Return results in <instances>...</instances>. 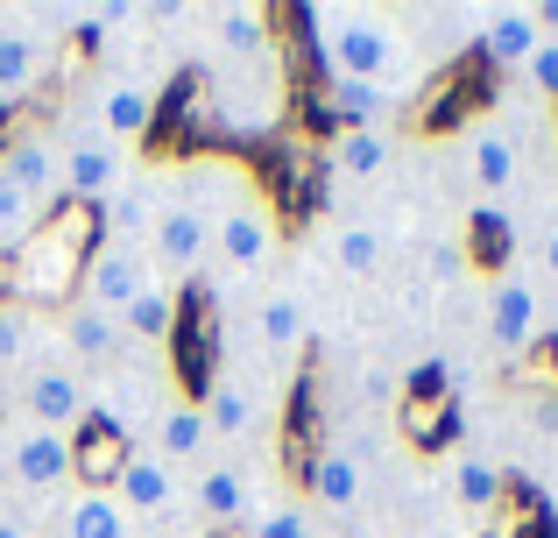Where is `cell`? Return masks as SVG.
Here are the masks:
<instances>
[{"instance_id": "obj_1", "label": "cell", "mask_w": 558, "mask_h": 538, "mask_svg": "<svg viewBox=\"0 0 558 538\" xmlns=\"http://www.w3.org/2000/svg\"><path fill=\"white\" fill-rule=\"evenodd\" d=\"M312 22V50L318 64L332 71V85H389V93L410 99V28L396 8H347V0H332V8H312L304 14Z\"/></svg>"}, {"instance_id": "obj_2", "label": "cell", "mask_w": 558, "mask_h": 538, "mask_svg": "<svg viewBox=\"0 0 558 538\" xmlns=\"http://www.w3.org/2000/svg\"><path fill=\"white\" fill-rule=\"evenodd\" d=\"M0 475H8L14 503H64L78 489V440L28 418H0Z\"/></svg>"}, {"instance_id": "obj_3", "label": "cell", "mask_w": 558, "mask_h": 538, "mask_svg": "<svg viewBox=\"0 0 558 538\" xmlns=\"http://www.w3.org/2000/svg\"><path fill=\"white\" fill-rule=\"evenodd\" d=\"M276 255H283L276 199L262 192V178H247L213 220V263H219V276H233V284H262V276L276 270Z\"/></svg>"}, {"instance_id": "obj_4", "label": "cell", "mask_w": 558, "mask_h": 538, "mask_svg": "<svg viewBox=\"0 0 558 538\" xmlns=\"http://www.w3.org/2000/svg\"><path fill=\"white\" fill-rule=\"evenodd\" d=\"M57 128V156H64V199H85V206H107L113 184L128 178V150L93 121L85 107H71Z\"/></svg>"}, {"instance_id": "obj_5", "label": "cell", "mask_w": 558, "mask_h": 538, "mask_svg": "<svg viewBox=\"0 0 558 538\" xmlns=\"http://www.w3.org/2000/svg\"><path fill=\"white\" fill-rule=\"evenodd\" d=\"M107 489L128 503V517H135L142 531H170V525H184V517H191V475L170 468V461L149 454V446H128Z\"/></svg>"}, {"instance_id": "obj_6", "label": "cell", "mask_w": 558, "mask_h": 538, "mask_svg": "<svg viewBox=\"0 0 558 538\" xmlns=\"http://www.w3.org/2000/svg\"><path fill=\"white\" fill-rule=\"evenodd\" d=\"M8 418H28V426H50V432H78L93 418V383H85L71 361L43 355L14 375L8 390Z\"/></svg>"}, {"instance_id": "obj_7", "label": "cell", "mask_w": 558, "mask_h": 538, "mask_svg": "<svg viewBox=\"0 0 558 538\" xmlns=\"http://www.w3.org/2000/svg\"><path fill=\"white\" fill-rule=\"evenodd\" d=\"M481 319H488V347L502 361H523L537 340H545V290H537L531 263H509L488 276V298H481Z\"/></svg>"}, {"instance_id": "obj_8", "label": "cell", "mask_w": 558, "mask_h": 538, "mask_svg": "<svg viewBox=\"0 0 558 538\" xmlns=\"http://www.w3.org/2000/svg\"><path fill=\"white\" fill-rule=\"evenodd\" d=\"M269 489H283L276 468L262 475V468H247L241 454H213L198 475H191V525L198 531H233V525H247V511H255Z\"/></svg>"}, {"instance_id": "obj_9", "label": "cell", "mask_w": 558, "mask_h": 538, "mask_svg": "<svg viewBox=\"0 0 558 538\" xmlns=\"http://www.w3.org/2000/svg\"><path fill=\"white\" fill-rule=\"evenodd\" d=\"M205 426H213V446L219 454H241V446H255L262 432H269V397H262V375L247 369V361H219L213 369V390L198 397Z\"/></svg>"}, {"instance_id": "obj_10", "label": "cell", "mask_w": 558, "mask_h": 538, "mask_svg": "<svg viewBox=\"0 0 558 538\" xmlns=\"http://www.w3.org/2000/svg\"><path fill=\"white\" fill-rule=\"evenodd\" d=\"M142 255L178 290L213 270V235H205V220L191 213V199L178 192V164H170V192H163V206H156V227H149V241H142Z\"/></svg>"}, {"instance_id": "obj_11", "label": "cell", "mask_w": 558, "mask_h": 538, "mask_svg": "<svg viewBox=\"0 0 558 538\" xmlns=\"http://www.w3.org/2000/svg\"><path fill=\"white\" fill-rule=\"evenodd\" d=\"M191 28H198V50L213 57V71H241V64H262V57H276L269 8H255V0L191 8Z\"/></svg>"}, {"instance_id": "obj_12", "label": "cell", "mask_w": 558, "mask_h": 538, "mask_svg": "<svg viewBox=\"0 0 558 538\" xmlns=\"http://www.w3.org/2000/svg\"><path fill=\"white\" fill-rule=\"evenodd\" d=\"M304 340H312V304H304L290 284H269L255 304H247V347H255L247 369H255V375L290 369V361L304 355ZM233 361H241V355H233Z\"/></svg>"}, {"instance_id": "obj_13", "label": "cell", "mask_w": 558, "mask_h": 538, "mask_svg": "<svg viewBox=\"0 0 558 538\" xmlns=\"http://www.w3.org/2000/svg\"><path fill=\"white\" fill-rule=\"evenodd\" d=\"M368 497H375V461L361 454V440H347V432L318 440V454H312V489H304V503H312V511L332 525V517H354Z\"/></svg>"}, {"instance_id": "obj_14", "label": "cell", "mask_w": 558, "mask_h": 538, "mask_svg": "<svg viewBox=\"0 0 558 538\" xmlns=\"http://www.w3.org/2000/svg\"><path fill=\"white\" fill-rule=\"evenodd\" d=\"M50 333H57V361H71L85 383H93V375H107V369H121V361H135V355H149V347H135L121 333V319L85 312V304H64Z\"/></svg>"}, {"instance_id": "obj_15", "label": "cell", "mask_w": 558, "mask_h": 538, "mask_svg": "<svg viewBox=\"0 0 558 538\" xmlns=\"http://www.w3.org/2000/svg\"><path fill=\"white\" fill-rule=\"evenodd\" d=\"M460 170L466 184H474L481 199H509L523 178V142L509 121H495V113H481L474 128H460Z\"/></svg>"}, {"instance_id": "obj_16", "label": "cell", "mask_w": 558, "mask_h": 538, "mask_svg": "<svg viewBox=\"0 0 558 538\" xmlns=\"http://www.w3.org/2000/svg\"><path fill=\"white\" fill-rule=\"evenodd\" d=\"M78 107L93 113V121L128 150V142H142V135L156 128V79H135V71H107V79L85 85Z\"/></svg>"}, {"instance_id": "obj_17", "label": "cell", "mask_w": 558, "mask_h": 538, "mask_svg": "<svg viewBox=\"0 0 558 538\" xmlns=\"http://www.w3.org/2000/svg\"><path fill=\"white\" fill-rule=\"evenodd\" d=\"M142 284H149V255H142V249H121V241H99V249L85 255V270H78V290H71V304L121 319L128 298H135Z\"/></svg>"}, {"instance_id": "obj_18", "label": "cell", "mask_w": 558, "mask_h": 538, "mask_svg": "<svg viewBox=\"0 0 558 538\" xmlns=\"http://www.w3.org/2000/svg\"><path fill=\"white\" fill-rule=\"evenodd\" d=\"M0 170L36 199L43 213L64 199V156H57V128L50 121H22L8 142H0Z\"/></svg>"}, {"instance_id": "obj_19", "label": "cell", "mask_w": 558, "mask_h": 538, "mask_svg": "<svg viewBox=\"0 0 558 538\" xmlns=\"http://www.w3.org/2000/svg\"><path fill=\"white\" fill-rule=\"evenodd\" d=\"M57 64V36L22 22V8H0V107H22Z\"/></svg>"}, {"instance_id": "obj_20", "label": "cell", "mask_w": 558, "mask_h": 538, "mask_svg": "<svg viewBox=\"0 0 558 538\" xmlns=\"http://www.w3.org/2000/svg\"><path fill=\"white\" fill-rule=\"evenodd\" d=\"M142 446H149V454H163L170 468H184V475H198L205 461L219 454V446H213V426H205V411H198V397H191V390H170L163 411L149 418V432H142Z\"/></svg>"}, {"instance_id": "obj_21", "label": "cell", "mask_w": 558, "mask_h": 538, "mask_svg": "<svg viewBox=\"0 0 558 538\" xmlns=\"http://www.w3.org/2000/svg\"><path fill=\"white\" fill-rule=\"evenodd\" d=\"M163 192H170V164H128V178L113 184V199H107V241L142 249V241H149V227H156Z\"/></svg>"}, {"instance_id": "obj_22", "label": "cell", "mask_w": 558, "mask_h": 538, "mask_svg": "<svg viewBox=\"0 0 558 538\" xmlns=\"http://www.w3.org/2000/svg\"><path fill=\"white\" fill-rule=\"evenodd\" d=\"M481 57H488L495 71H517L523 79V64L537 57V43H545V22H537V8L531 0H495V8H481Z\"/></svg>"}, {"instance_id": "obj_23", "label": "cell", "mask_w": 558, "mask_h": 538, "mask_svg": "<svg viewBox=\"0 0 558 538\" xmlns=\"http://www.w3.org/2000/svg\"><path fill=\"white\" fill-rule=\"evenodd\" d=\"M78 270H85L78 227H57V235H43V241L22 249V276H14V290H22V304H36V298H50L64 276H71V290H78Z\"/></svg>"}, {"instance_id": "obj_24", "label": "cell", "mask_w": 558, "mask_h": 538, "mask_svg": "<svg viewBox=\"0 0 558 538\" xmlns=\"http://www.w3.org/2000/svg\"><path fill=\"white\" fill-rule=\"evenodd\" d=\"M57 538H142V525L128 517V503L113 489H71L57 503Z\"/></svg>"}, {"instance_id": "obj_25", "label": "cell", "mask_w": 558, "mask_h": 538, "mask_svg": "<svg viewBox=\"0 0 558 538\" xmlns=\"http://www.w3.org/2000/svg\"><path fill=\"white\" fill-rule=\"evenodd\" d=\"M178 312H184V290L149 270V284H142L135 298H128V312H121V333L156 355V347H170V333H178Z\"/></svg>"}, {"instance_id": "obj_26", "label": "cell", "mask_w": 558, "mask_h": 538, "mask_svg": "<svg viewBox=\"0 0 558 538\" xmlns=\"http://www.w3.org/2000/svg\"><path fill=\"white\" fill-rule=\"evenodd\" d=\"M326 263L347 276V284H375L381 270H389V235H381L375 220H332L326 235Z\"/></svg>"}, {"instance_id": "obj_27", "label": "cell", "mask_w": 558, "mask_h": 538, "mask_svg": "<svg viewBox=\"0 0 558 538\" xmlns=\"http://www.w3.org/2000/svg\"><path fill=\"white\" fill-rule=\"evenodd\" d=\"M326 164H332L340 184H381L389 164H396V128H340Z\"/></svg>"}, {"instance_id": "obj_28", "label": "cell", "mask_w": 558, "mask_h": 538, "mask_svg": "<svg viewBox=\"0 0 558 538\" xmlns=\"http://www.w3.org/2000/svg\"><path fill=\"white\" fill-rule=\"evenodd\" d=\"M247 538H332L326 517L304 503V489H269V497L247 511Z\"/></svg>"}, {"instance_id": "obj_29", "label": "cell", "mask_w": 558, "mask_h": 538, "mask_svg": "<svg viewBox=\"0 0 558 538\" xmlns=\"http://www.w3.org/2000/svg\"><path fill=\"white\" fill-rule=\"evenodd\" d=\"M403 28H424V36H410V43H424V50L446 64V57H460L466 43L481 36V8H403Z\"/></svg>"}, {"instance_id": "obj_30", "label": "cell", "mask_w": 558, "mask_h": 538, "mask_svg": "<svg viewBox=\"0 0 558 538\" xmlns=\"http://www.w3.org/2000/svg\"><path fill=\"white\" fill-rule=\"evenodd\" d=\"M28 361H43V304L0 298V375H22Z\"/></svg>"}, {"instance_id": "obj_31", "label": "cell", "mask_w": 558, "mask_h": 538, "mask_svg": "<svg viewBox=\"0 0 558 538\" xmlns=\"http://www.w3.org/2000/svg\"><path fill=\"white\" fill-rule=\"evenodd\" d=\"M446 497L460 503V511H495V497H502V468L481 454H452L446 461Z\"/></svg>"}, {"instance_id": "obj_32", "label": "cell", "mask_w": 558, "mask_h": 538, "mask_svg": "<svg viewBox=\"0 0 558 538\" xmlns=\"http://www.w3.org/2000/svg\"><path fill=\"white\" fill-rule=\"evenodd\" d=\"M326 99L347 128H396V113H403V93H389V85H332Z\"/></svg>"}, {"instance_id": "obj_33", "label": "cell", "mask_w": 558, "mask_h": 538, "mask_svg": "<svg viewBox=\"0 0 558 538\" xmlns=\"http://www.w3.org/2000/svg\"><path fill=\"white\" fill-rule=\"evenodd\" d=\"M43 220H50V213H43L36 199H28L22 184H14L8 170H0V255H22L28 241L43 235Z\"/></svg>"}, {"instance_id": "obj_34", "label": "cell", "mask_w": 558, "mask_h": 538, "mask_svg": "<svg viewBox=\"0 0 558 538\" xmlns=\"http://www.w3.org/2000/svg\"><path fill=\"white\" fill-rule=\"evenodd\" d=\"M523 79H531V93H558V36L537 43V57L523 64Z\"/></svg>"}, {"instance_id": "obj_35", "label": "cell", "mask_w": 558, "mask_h": 538, "mask_svg": "<svg viewBox=\"0 0 558 538\" xmlns=\"http://www.w3.org/2000/svg\"><path fill=\"white\" fill-rule=\"evenodd\" d=\"M0 538H43V525L22 511V503H8V511H0Z\"/></svg>"}, {"instance_id": "obj_36", "label": "cell", "mask_w": 558, "mask_h": 538, "mask_svg": "<svg viewBox=\"0 0 558 538\" xmlns=\"http://www.w3.org/2000/svg\"><path fill=\"white\" fill-rule=\"evenodd\" d=\"M537 270H551V284H558V220L545 227V241H537Z\"/></svg>"}, {"instance_id": "obj_37", "label": "cell", "mask_w": 558, "mask_h": 538, "mask_svg": "<svg viewBox=\"0 0 558 538\" xmlns=\"http://www.w3.org/2000/svg\"><path fill=\"white\" fill-rule=\"evenodd\" d=\"M156 538H205L198 525H170V531H156Z\"/></svg>"}, {"instance_id": "obj_38", "label": "cell", "mask_w": 558, "mask_h": 538, "mask_svg": "<svg viewBox=\"0 0 558 538\" xmlns=\"http://www.w3.org/2000/svg\"><path fill=\"white\" fill-rule=\"evenodd\" d=\"M8 503H14V489H8V475H0V511H8Z\"/></svg>"}]
</instances>
